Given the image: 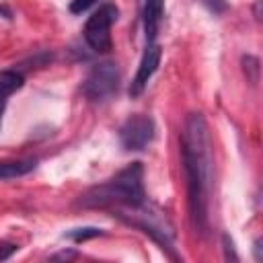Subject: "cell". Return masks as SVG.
I'll return each instance as SVG.
<instances>
[{"mask_svg": "<svg viewBox=\"0 0 263 263\" xmlns=\"http://www.w3.org/2000/svg\"><path fill=\"white\" fill-rule=\"evenodd\" d=\"M181 156L187 183L189 216L195 232L205 236L210 230V201L214 187V156L208 121L201 113H189L181 132Z\"/></svg>", "mask_w": 263, "mask_h": 263, "instance_id": "cell-1", "label": "cell"}, {"mask_svg": "<svg viewBox=\"0 0 263 263\" xmlns=\"http://www.w3.org/2000/svg\"><path fill=\"white\" fill-rule=\"evenodd\" d=\"M101 234H103V230L97 228V226H80V228H72V230L64 232V238H70V240H74V242H84V240L97 238V236H101Z\"/></svg>", "mask_w": 263, "mask_h": 263, "instance_id": "cell-11", "label": "cell"}, {"mask_svg": "<svg viewBox=\"0 0 263 263\" xmlns=\"http://www.w3.org/2000/svg\"><path fill=\"white\" fill-rule=\"evenodd\" d=\"M99 0H70V4H68V10L72 12V14H82L84 10H88L92 4H97Z\"/></svg>", "mask_w": 263, "mask_h": 263, "instance_id": "cell-12", "label": "cell"}, {"mask_svg": "<svg viewBox=\"0 0 263 263\" xmlns=\"http://www.w3.org/2000/svg\"><path fill=\"white\" fill-rule=\"evenodd\" d=\"M119 16V8L111 2L99 6V10H95L86 25H84V41L88 43V47L97 53H107L111 51L113 47V41H111V25L117 21Z\"/></svg>", "mask_w": 263, "mask_h": 263, "instance_id": "cell-4", "label": "cell"}, {"mask_svg": "<svg viewBox=\"0 0 263 263\" xmlns=\"http://www.w3.org/2000/svg\"><path fill=\"white\" fill-rule=\"evenodd\" d=\"M164 16V0H142V25L146 43H154Z\"/></svg>", "mask_w": 263, "mask_h": 263, "instance_id": "cell-8", "label": "cell"}, {"mask_svg": "<svg viewBox=\"0 0 263 263\" xmlns=\"http://www.w3.org/2000/svg\"><path fill=\"white\" fill-rule=\"evenodd\" d=\"M0 12H2V14H4V18H8V21L12 18V12H10L6 6H0Z\"/></svg>", "mask_w": 263, "mask_h": 263, "instance_id": "cell-17", "label": "cell"}, {"mask_svg": "<svg viewBox=\"0 0 263 263\" xmlns=\"http://www.w3.org/2000/svg\"><path fill=\"white\" fill-rule=\"evenodd\" d=\"M154 140V121L148 115L136 113L123 121L119 127V144L123 150L140 152Z\"/></svg>", "mask_w": 263, "mask_h": 263, "instance_id": "cell-6", "label": "cell"}, {"mask_svg": "<svg viewBox=\"0 0 263 263\" xmlns=\"http://www.w3.org/2000/svg\"><path fill=\"white\" fill-rule=\"evenodd\" d=\"M25 84V76L16 70H0V123L6 109V101L12 92H16Z\"/></svg>", "mask_w": 263, "mask_h": 263, "instance_id": "cell-9", "label": "cell"}, {"mask_svg": "<svg viewBox=\"0 0 263 263\" xmlns=\"http://www.w3.org/2000/svg\"><path fill=\"white\" fill-rule=\"evenodd\" d=\"M160 58H162L160 45L156 41L154 43H146L144 53H142V60H140V66H138L136 76H134V80L129 84V90H127L132 99H136V97H140L144 92L146 84L150 82V78L154 76V72H156L158 64H160Z\"/></svg>", "mask_w": 263, "mask_h": 263, "instance_id": "cell-7", "label": "cell"}, {"mask_svg": "<svg viewBox=\"0 0 263 263\" xmlns=\"http://www.w3.org/2000/svg\"><path fill=\"white\" fill-rule=\"evenodd\" d=\"M119 88V70L113 62L95 64L82 80V95L90 103H105L109 101Z\"/></svg>", "mask_w": 263, "mask_h": 263, "instance_id": "cell-5", "label": "cell"}, {"mask_svg": "<svg viewBox=\"0 0 263 263\" xmlns=\"http://www.w3.org/2000/svg\"><path fill=\"white\" fill-rule=\"evenodd\" d=\"M16 251H18V245H14V242H0V261H6Z\"/></svg>", "mask_w": 263, "mask_h": 263, "instance_id": "cell-14", "label": "cell"}, {"mask_svg": "<svg viewBox=\"0 0 263 263\" xmlns=\"http://www.w3.org/2000/svg\"><path fill=\"white\" fill-rule=\"evenodd\" d=\"M146 191H144V166L142 162H129L125 168H121L115 177H111L105 183H99L84 191L76 205L80 208H103V210H125L136 208L144 203Z\"/></svg>", "mask_w": 263, "mask_h": 263, "instance_id": "cell-2", "label": "cell"}, {"mask_svg": "<svg viewBox=\"0 0 263 263\" xmlns=\"http://www.w3.org/2000/svg\"><path fill=\"white\" fill-rule=\"evenodd\" d=\"M261 257H263L261 255V240H255V259L261 261Z\"/></svg>", "mask_w": 263, "mask_h": 263, "instance_id": "cell-16", "label": "cell"}, {"mask_svg": "<svg viewBox=\"0 0 263 263\" xmlns=\"http://www.w3.org/2000/svg\"><path fill=\"white\" fill-rule=\"evenodd\" d=\"M76 257V251H62V253H55V255H51L49 259L51 261H68V259H74Z\"/></svg>", "mask_w": 263, "mask_h": 263, "instance_id": "cell-15", "label": "cell"}, {"mask_svg": "<svg viewBox=\"0 0 263 263\" xmlns=\"http://www.w3.org/2000/svg\"><path fill=\"white\" fill-rule=\"evenodd\" d=\"M113 216H117L121 222L148 234L162 251H166L173 259H177V255H175V226L158 205H154L146 199L144 203H140L136 208L115 210Z\"/></svg>", "mask_w": 263, "mask_h": 263, "instance_id": "cell-3", "label": "cell"}, {"mask_svg": "<svg viewBox=\"0 0 263 263\" xmlns=\"http://www.w3.org/2000/svg\"><path fill=\"white\" fill-rule=\"evenodd\" d=\"M37 166V158H14L0 160V181H10L29 175Z\"/></svg>", "mask_w": 263, "mask_h": 263, "instance_id": "cell-10", "label": "cell"}, {"mask_svg": "<svg viewBox=\"0 0 263 263\" xmlns=\"http://www.w3.org/2000/svg\"><path fill=\"white\" fill-rule=\"evenodd\" d=\"M222 242H224V259L226 261H238V255H236V249H234V242L228 234H222Z\"/></svg>", "mask_w": 263, "mask_h": 263, "instance_id": "cell-13", "label": "cell"}]
</instances>
